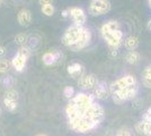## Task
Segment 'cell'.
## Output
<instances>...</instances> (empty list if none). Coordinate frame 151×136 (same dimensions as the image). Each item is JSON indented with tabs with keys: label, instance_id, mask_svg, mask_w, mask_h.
<instances>
[{
	"label": "cell",
	"instance_id": "obj_1",
	"mask_svg": "<svg viewBox=\"0 0 151 136\" xmlns=\"http://www.w3.org/2000/svg\"><path fill=\"white\" fill-rule=\"evenodd\" d=\"M83 27L85 26H79V25H76V24L69 26L65 30V32H64V34H63L62 36L63 44L65 45V47H68V48L73 47L77 43V41L79 40V38L81 36Z\"/></svg>",
	"mask_w": 151,
	"mask_h": 136
},
{
	"label": "cell",
	"instance_id": "obj_2",
	"mask_svg": "<svg viewBox=\"0 0 151 136\" xmlns=\"http://www.w3.org/2000/svg\"><path fill=\"white\" fill-rule=\"evenodd\" d=\"M138 94V84L134 85H130L125 89H121L120 91L115 92V93H112V99L113 101L116 104H121L123 103L124 101H127V100H131V99H134Z\"/></svg>",
	"mask_w": 151,
	"mask_h": 136
},
{
	"label": "cell",
	"instance_id": "obj_3",
	"mask_svg": "<svg viewBox=\"0 0 151 136\" xmlns=\"http://www.w3.org/2000/svg\"><path fill=\"white\" fill-rule=\"evenodd\" d=\"M68 125H69L70 129L75 130L77 133H88V132H91L93 129L96 128L94 124L83 119L80 116L68 120Z\"/></svg>",
	"mask_w": 151,
	"mask_h": 136
},
{
	"label": "cell",
	"instance_id": "obj_4",
	"mask_svg": "<svg viewBox=\"0 0 151 136\" xmlns=\"http://www.w3.org/2000/svg\"><path fill=\"white\" fill-rule=\"evenodd\" d=\"M96 97L91 94H86V93H78L77 95H73L71 97V100L75 102L77 105V109L79 111V116H81V113L85 110H87L89 107L95 102Z\"/></svg>",
	"mask_w": 151,
	"mask_h": 136
},
{
	"label": "cell",
	"instance_id": "obj_5",
	"mask_svg": "<svg viewBox=\"0 0 151 136\" xmlns=\"http://www.w3.org/2000/svg\"><path fill=\"white\" fill-rule=\"evenodd\" d=\"M112 8L109 0H91L89 5V14L93 16H101L107 14Z\"/></svg>",
	"mask_w": 151,
	"mask_h": 136
},
{
	"label": "cell",
	"instance_id": "obj_6",
	"mask_svg": "<svg viewBox=\"0 0 151 136\" xmlns=\"http://www.w3.org/2000/svg\"><path fill=\"white\" fill-rule=\"evenodd\" d=\"M103 39L106 41V43L108 44L109 49H119L122 43H123V32L121 30H116V31H112V32H106L101 34Z\"/></svg>",
	"mask_w": 151,
	"mask_h": 136
},
{
	"label": "cell",
	"instance_id": "obj_7",
	"mask_svg": "<svg viewBox=\"0 0 151 136\" xmlns=\"http://www.w3.org/2000/svg\"><path fill=\"white\" fill-rule=\"evenodd\" d=\"M138 84L137 82V77L133 76V75H125L123 77L116 79L115 82H113L111 86H109V91H111V94L112 93H115L117 91H120L121 89H125L130 85H134Z\"/></svg>",
	"mask_w": 151,
	"mask_h": 136
},
{
	"label": "cell",
	"instance_id": "obj_8",
	"mask_svg": "<svg viewBox=\"0 0 151 136\" xmlns=\"http://www.w3.org/2000/svg\"><path fill=\"white\" fill-rule=\"evenodd\" d=\"M90 41H91V32L89 31V28L83 27L81 36L79 38V40L77 41V43L73 47L70 48V50H72V51H80V50L88 47Z\"/></svg>",
	"mask_w": 151,
	"mask_h": 136
},
{
	"label": "cell",
	"instance_id": "obj_9",
	"mask_svg": "<svg viewBox=\"0 0 151 136\" xmlns=\"http://www.w3.org/2000/svg\"><path fill=\"white\" fill-rule=\"evenodd\" d=\"M70 17L73 20V24L79 26H83L86 20H87V16L83 12V9L79 8V7H71L69 8Z\"/></svg>",
	"mask_w": 151,
	"mask_h": 136
},
{
	"label": "cell",
	"instance_id": "obj_10",
	"mask_svg": "<svg viewBox=\"0 0 151 136\" xmlns=\"http://www.w3.org/2000/svg\"><path fill=\"white\" fill-rule=\"evenodd\" d=\"M97 83H98V81H97V77L94 74H88V75L83 74L82 76L78 78V85L82 89H86V90L94 89L97 85Z\"/></svg>",
	"mask_w": 151,
	"mask_h": 136
},
{
	"label": "cell",
	"instance_id": "obj_11",
	"mask_svg": "<svg viewBox=\"0 0 151 136\" xmlns=\"http://www.w3.org/2000/svg\"><path fill=\"white\" fill-rule=\"evenodd\" d=\"M111 95L109 86H107L105 82H99L97 83V86H95L94 97L98 100H106L107 97Z\"/></svg>",
	"mask_w": 151,
	"mask_h": 136
},
{
	"label": "cell",
	"instance_id": "obj_12",
	"mask_svg": "<svg viewBox=\"0 0 151 136\" xmlns=\"http://www.w3.org/2000/svg\"><path fill=\"white\" fill-rule=\"evenodd\" d=\"M60 58H61L60 51H47L42 56V61L45 66H53L60 60Z\"/></svg>",
	"mask_w": 151,
	"mask_h": 136
},
{
	"label": "cell",
	"instance_id": "obj_13",
	"mask_svg": "<svg viewBox=\"0 0 151 136\" xmlns=\"http://www.w3.org/2000/svg\"><path fill=\"white\" fill-rule=\"evenodd\" d=\"M17 22L19 23L20 26L27 27L32 24V13L29 9H20L17 14Z\"/></svg>",
	"mask_w": 151,
	"mask_h": 136
},
{
	"label": "cell",
	"instance_id": "obj_14",
	"mask_svg": "<svg viewBox=\"0 0 151 136\" xmlns=\"http://www.w3.org/2000/svg\"><path fill=\"white\" fill-rule=\"evenodd\" d=\"M67 71L71 77L73 78H79L80 76H82L85 74V69H83V66L79 63H73L67 67Z\"/></svg>",
	"mask_w": 151,
	"mask_h": 136
},
{
	"label": "cell",
	"instance_id": "obj_15",
	"mask_svg": "<svg viewBox=\"0 0 151 136\" xmlns=\"http://www.w3.org/2000/svg\"><path fill=\"white\" fill-rule=\"evenodd\" d=\"M26 61H27V59L24 58V57H22L20 55L17 53L13 58V60H12V66H13L16 71L20 73V71H23L25 69Z\"/></svg>",
	"mask_w": 151,
	"mask_h": 136
},
{
	"label": "cell",
	"instance_id": "obj_16",
	"mask_svg": "<svg viewBox=\"0 0 151 136\" xmlns=\"http://www.w3.org/2000/svg\"><path fill=\"white\" fill-rule=\"evenodd\" d=\"M120 30V24L116 20H108L105 24H103L101 27V33H106V32H112V31H116Z\"/></svg>",
	"mask_w": 151,
	"mask_h": 136
},
{
	"label": "cell",
	"instance_id": "obj_17",
	"mask_svg": "<svg viewBox=\"0 0 151 136\" xmlns=\"http://www.w3.org/2000/svg\"><path fill=\"white\" fill-rule=\"evenodd\" d=\"M124 47H125L127 50H135L139 47V39L137 36H127L125 40H124Z\"/></svg>",
	"mask_w": 151,
	"mask_h": 136
},
{
	"label": "cell",
	"instance_id": "obj_18",
	"mask_svg": "<svg viewBox=\"0 0 151 136\" xmlns=\"http://www.w3.org/2000/svg\"><path fill=\"white\" fill-rule=\"evenodd\" d=\"M142 83L145 87L151 89V65L147 66L142 71Z\"/></svg>",
	"mask_w": 151,
	"mask_h": 136
},
{
	"label": "cell",
	"instance_id": "obj_19",
	"mask_svg": "<svg viewBox=\"0 0 151 136\" xmlns=\"http://www.w3.org/2000/svg\"><path fill=\"white\" fill-rule=\"evenodd\" d=\"M140 53L135 50H131L127 55L125 56V61L130 65H135L140 61Z\"/></svg>",
	"mask_w": 151,
	"mask_h": 136
},
{
	"label": "cell",
	"instance_id": "obj_20",
	"mask_svg": "<svg viewBox=\"0 0 151 136\" xmlns=\"http://www.w3.org/2000/svg\"><path fill=\"white\" fill-rule=\"evenodd\" d=\"M41 12L43 15L47 16V17H51L53 16L54 13H55V8L52 4H49V5H44V6H41Z\"/></svg>",
	"mask_w": 151,
	"mask_h": 136
},
{
	"label": "cell",
	"instance_id": "obj_21",
	"mask_svg": "<svg viewBox=\"0 0 151 136\" xmlns=\"http://www.w3.org/2000/svg\"><path fill=\"white\" fill-rule=\"evenodd\" d=\"M4 104L6 107V109L10 112H13L17 109V100H9V99H4Z\"/></svg>",
	"mask_w": 151,
	"mask_h": 136
},
{
	"label": "cell",
	"instance_id": "obj_22",
	"mask_svg": "<svg viewBox=\"0 0 151 136\" xmlns=\"http://www.w3.org/2000/svg\"><path fill=\"white\" fill-rule=\"evenodd\" d=\"M12 66V61L8 59H0V74H6Z\"/></svg>",
	"mask_w": 151,
	"mask_h": 136
},
{
	"label": "cell",
	"instance_id": "obj_23",
	"mask_svg": "<svg viewBox=\"0 0 151 136\" xmlns=\"http://www.w3.org/2000/svg\"><path fill=\"white\" fill-rule=\"evenodd\" d=\"M27 42V35L25 33H19L15 36V43L18 44L19 47L22 45H25V43Z\"/></svg>",
	"mask_w": 151,
	"mask_h": 136
},
{
	"label": "cell",
	"instance_id": "obj_24",
	"mask_svg": "<svg viewBox=\"0 0 151 136\" xmlns=\"http://www.w3.org/2000/svg\"><path fill=\"white\" fill-rule=\"evenodd\" d=\"M5 99H9V100H17L18 99V92L14 89H9L6 91L5 93Z\"/></svg>",
	"mask_w": 151,
	"mask_h": 136
},
{
	"label": "cell",
	"instance_id": "obj_25",
	"mask_svg": "<svg viewBox=\"0 0 151 136\" xmlns=\"http://www.w3.org/2000/svg\"><path fill=\"white\" fill-rule=\"evenodd\" d=\"M17 53L20 55L22 57L26 58V59H28L29 57H31V50H29L27 47H25V45H22V47L19 48V50H18Z\"/></svg>",
	"mask_w": 151,
	"mask_h": 136
},
{
	"label": "cell",
	"instance_id": "obj_26",
	"mask_svg": "<svg viewBox=\"0 0 151 136\" xmlns=\"http://www.w3.org/2000/svg\"><path fill=\"white\" fill-rule=\"evenodd\" d=\"M1 83L4 86H6V87H10V86H13L14 83H15V81H14V77L13 76H4L2 79H1Z\"/></svg>",
	"mask_w": 151,
	"mask_h": 136
},
{
	"label": "cell",
	"instance_id": "obj_27",
	"mask_svg": "<svg viewBox=\"0 0 151 136\" xmlns=\"http://www.w3.org/2000/svg\"><path fill=\"white\" fill-rule=\"evenodd\" d=\"M63 95L65 97H68V99L73 97V95H75V90H73V87H72V86H65V87L63 89Z\"/></svg>",
	"mask_w": 151,
	"mask_h": 136
},
{
	"label": "cell",
	"instance_id": "obj_28",
	"mask_svg": "<svg viewBox=\"0 0 151 136\" xmlns=\"http://www.w3.org/2000/svg\"><path fill=\"white\" fill-rule=\"evenodd\" d=\"M116 136H132V134H131L129 128H121V129L117 130Z\"/></svg>",
	"mask_w": 151,
	"mask_h": 136
},
{
	"label": "cell",
	"instance_id": "obj_29",
	"mask_svg": "<svg viewBox=\"0 0 151 136\" xmlns=\"http://www.w3.org/2000/svg\"><path fill=\"white\" fill-rule=\"evenodd\" d=\"M134 128H135L138 134H143V120H141V121L135 124V127Z\"/></svg>",
	"mask_w": 151,
	"mask_h": 136
},
{
	"label": "cell",
	"instance_id": "obj_30",
	"mask_svg": "<svg viewBox=\"0 0 151 136\" xmlns=\"http://www.w3.org/2000/svg\"><path fill=\"white\" fill-rule=\"evenodd\" d=\"M61 16H62L63 18H68V17H70L69 8H68V9H64V10H62V12H61Z\"/></svg>",
	"mask_w": 151,
	"mask_h": 136
},
{
	"label": "cell",
	"instance_id": "obj_31",
	"mask_svg": "<svg viewBox=\"0 0 151 136\" xmlns=\"http://www.w3.org/2000/svg\"><path fill=\"white\" fill-rule=\"evenodd\" d=\"M38 4H40L41 6H44V5L53 4V0H38Z\"/></svg>",
	"mask_w": 151,
	"mask_h": 136
},
{
	"label": "cell",
	"instance_id": "obj_32",
	"mask_svg": "<svg viewBox=\"0 0 151 136\" xmlns=\"http://www.w3.org/2000/svg\"><path fill=\"white\" fill-rule=\"evenodd\" d=\"M7 52V49L4 47V45H0V57H4L5 55H6Z\"/></svg>",
	"mask_w": 151,
	"mask_h": 136
},
{
	"label": "cell",
	"instance_id": "obj_33",
	"mask_svg": "<svg viewBox=\"0 0 151 136\" xmlns=\"http://www.w3.org/2000/svg\"><path fill=\"white\" fill-rule=\"evenodd\" d=\"M35 136H49V135H46V134H43V133H40V134H36Z\"/></svg>",
	"mask_w": 151,
	"mask_h": 136
},
{
	"label": "cell",
	"instance_id": "obj_34",
	"mask_svg": "<svg viewBox=\"0 0 151 136\" xmlns=\"http://www.w3.org/2000/svg\"><path fill=\"white\" fill-rule=\"evenodd\" d=\"M148 28L151 31V20H149V22H148Z\"/></svg>",
	"mask_w": 151,
	"mask_h": 136
},
{
	"label": "cell",
	"instance_id": "obj_35",
	"mask_svg": "<svg viewBox=\"0 0 151 136\" xmlns=\"http://www.w3.org/2000/svg\"><path fill=\"white\" fill-rule=\"evenodd\" d=\"M147 111H148V112H150V113H151V107H150V108H149V109H148Z\"/></svg>",
	"mask_w": 151,
	"mask_h": 136
},
{
	"label": "cell",
	"instance_id": "obj_36",
	"mask_svg": "<svg viewBox=\"0 0 151 136\" xmlns=\"http://www.w3.org/2000/svg\"><path fill=\"white\" fill-rule=\"evenodd\" d=\"M1 115H2V109L0 108V116H1Z\"/></svg>",
	"mask_w": 151,
	"mask_h": 136
},
{
	"label": "cell",
	"instance_id": "obj_37",
	"mask_svg": "<svg viewBox=\"0 0 151 136\" xmlns=\"http://www.w3.org/2000/svg\"><path fill=\"white\" fill-rule=\"evenodd\" d=\"M148 4L150 5V7H151V0H148Z\"/></svg>",
	"mask_w": 151,
	"mask_h": 136
},
{
	"label": "cell",
	"instance_id": "obj_38",
	"mask_svg": "<svg viewBox=\"0 0 151 136\" xmlns=\"http://www.w3.org/2000/svg\"><path fill=\"white\" fill-rule=\"evenodd\" d=\"M0 6H1V0H0Z\"/></svg>",
	"mask_w": 151,
	"mask_h": 136
}]
</instances>
